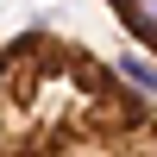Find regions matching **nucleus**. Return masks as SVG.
Instances as JSON below:
<instances>
[{"label":"nucleus","instance_id":"f03ea898","mask_svg":"<svg viewBox=\"0 0 157 157\" xmlns=\"http://www.w3.org/2000/svg\"><path fill=\"white\" fill-rule=\"evenodd\" d=\"M107 6L120 13V25H126L145 50H157V0H107Z\"/></svg>","mask_w":157,"mask_h":157},{"label":"nucleus","instance_id":"f257e3e1","mask_svg":"<svg viewBox=\"0 0 157 157\" xmlns=\"http://www.w3.org/2000/svg\"><path fill=\"white\" fill-rule=\"evenodd\" d=\"M0 157H157V101L63 32L0 44Z\"/></svg>","mask_w":157,"mask_h":157}]
</instances>
